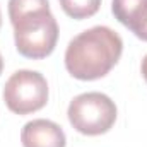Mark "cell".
<instances>
[{
  "mask_svg": "<svg viewBox=\"0 0 147 147\" xmlns=\"http://www.w3.org/2000/svg\"><path fill=\"white\" fill-rule=\"evenodd\" d=\"M140 70H142V77L146 79V82H147V55L144 57V60H142V65H140Z\"/></svg>",
  "mask_w": 147,
  "mask_h": 147,
  "instance_id": "9c48e42d",
  "label": "cell"
},
{
  "mask_svg": "<svg viewBox=\"0 0 147 147\" xmlns=\"http://www.w3.org/2000/svg\"><path fill=\"white\" fill-rule=\"evenodd\" d=\"M111 12L135 36L147 26V0H113Z\"/></svg>",
  "mask_w": 147,
  "mask_h": 147,
  "instance_id": "8992f818",
  "label": "cell"
},
{
  "mask_svg": "<svg viewBox=\"0 0 147 147\" xmlns=\"http://www.w3.org/2000/svg\"><path fill=\"white\" fill-rule=\"evenodd\" d=\"M21 142L24 147H65L67 137L62 127L55 121L38 118L22 127Z\"/></svg>",
  "mask_w": 147,
  "mask_h": 147,
  "instance_id": "5b68a950",
  "label": "cell"
},
{
  "mask_svg": "<svg viewBox=\"0 0 147 147\" xmlns=\"http://www.w3.org/2000/svg\"><path fill=\"white\" fill-rule=\"evenodd\" d=\"M123 41L108 26H94L74 38L65 50V69L79 80L105 77L118 63Z\"/></svg>",
  "mask_w": 147,
  "mask_h": 147,
  "instance_id": "6da1fadb",
  "label": "cell"
},
{
  "mask_svg": "<svg viewBox=\"0 0 147 147\" xmlns=\"http://www.w3.org/2000/svg\"><path fill=\"white\" fill-rule=\"evenodd\" d=\"M17 51L31 60H41L53 53L58 41V24L50 7L22 14L10 21Z\"/></svg>",
  "mask_w": 147,
  "mask_h": 147,
  "instance_id": "7a4b0ae2",
  "label": "cell"
},
{
  "mask_svg": "<svg viewBox=\"0 0 147 147\" xmlns=\"http://www.w3.org/2000/svg\"><path fill=\"white\" fill-rule=\"evenodd\" d=\"M0 26H2V12H0Z\"/></svg>",
  "mask_w": 147,
  "mask_h": 147,
  "instance_id": "7c38bea8",
  "label": "cell"
},
{
  "mask_svg": "<svg viewBox=\"0 0 147 147\" xmlns=\"http://www.w3.org/2000/svg\"><path fill=\"white\" fill-rule=\"evenodd\" d=\"M69 121L82 135H103L116 121V105L103 92H84L69 105Z\"/></svg>",
  "mask_w": 147,
  "mask_h": 147,
  "instance_id": "3957f363",
  "label": "cell"
},
{
  "mask_svg": "<svg viewBox=\"0 0 147 147\" xmlns=\"http://www.w3.org/2000/svg\"><path fill=\"white\" fill-rule=\"evenodd\" d=\"M137 38H139V39H142V41H147V26L144 28V31H142V33H140Z\"/></svg>",
  "mask_w": 147,
  "mask_h": 147,
  "instance_id": "30bf717a",
  "label": "cell"
},
{
  "mask_svg": "<svg viewBox=\"0 0 147 147\" xmlns=\"http://www.w3.org/2000/svg\"><path fill=\"white\" fill-rule=\"evenodd\" d=\"M43 7H50V2L48 0H9V17L10 21H14L22 14H28L31 10L43 9Z\"/></svg>",
  "mask_w": 147,
  "mask_h": 147,
  "instance_id": "ba28073f",
  "label": "cell"
},
{
  "mask_svg": "<svg viewBox=\"0 0 147 147\" xmlns=\"http://www.w3.org/2000/svg\"><path fill=\"white\" fill-rule=\"evenodd\" d=\"M2 70H3V58H2V55H0V75H2Z\"/></svg>",
  "mask_w": 147,
  "mask_h": 147,
  "instance_id": "8fae6325",
  "label": "cell"
},
{
  "mask_svg": "<svg viewBox=\"0 0 147 147\" xmlns=\"http://www.w3.org/2000/svg\"><path fill=\"white\" fill-rule=\"evenodd\" d=\"M3 101L16 115L34 113L48 101V82L36 70H17L5 82Z\"/></svg>",
  "mask_w": 147,
  "mask_h": 147,
  "instance_id": "277c9868",
  "label": "cell"
},
{
  "mask_svg": "<svg viewBox=\"0 0 147 147\" xmlns=\"http://www.w3.org/2000/svg\"><path fill=\"white\" fill-rule=\"evenodd\" d=\"M58 2L63 12L77 21L94 16L101 7V0H58Z\"/></svg>",
  "mask_w": 147,
  "mask_h": 147,
  "instance_id": "52a82bcc",
  "label": "cell"
}]
</instances>
